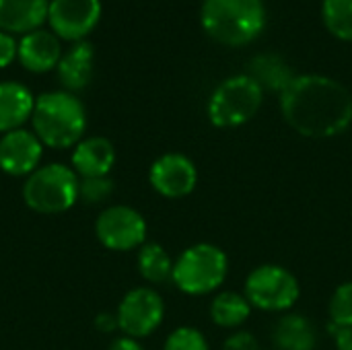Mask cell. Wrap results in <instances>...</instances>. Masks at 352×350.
<instances>
[{
    "label": "cell",
    "instance_id": "obj_9",
    "mask_svg": "<svg viewBox=\"0 0 352 350\" xmlns=\"http://www.w3.org/2000/svg\"><path fill=\"white\" fill-rule=\"evenodd\" d=\"M118 330L130 338H146L157 332L165 320V301L153 287L128 291L116 311Z\"/></svg>",
    "mask_w": 352,
    "mask_h": 350
},
{
    "label": "cell",
    "instance_id": "obj_16",
    "mask_svg": "<svg viewBox=\"0 0 352 350\" xmlns=\"http://www.w3.org/2000/svg\"><path fill=\"white\" fill-rule=\"evenodd\" d=\"M50 0H0V31L27 35L47 21Z\"/></svg>",
    "mask_w": 352,
    "mask_h": 350
},
{
    "label": "cell",
    "instance_id": "obj_22",
    "mask_svg": "<svg viewBox=\"0 0 352 350\" xmlns=\"http://www.w3.org/2000/svg\"><path fill=\"white\" fill-rule=\"evenodd\" d=\"M322 19L334 37L352 41V0H324Z\"/></svg>",
    "mask_w": 352,
    "mask_h": 350
},
{
    "label": "cell",
    "instance_id": "obj_21",
    "mask_svg": "<svg viewBox=\"0 0 352 350\" xmlns=\"http://www.w3.org/2000/svg\"><path fill=\"white\" fill-rule=\"evenodd\" d=\"M173 258L169 256V252L155 241H146L136 256V268L138 274L142 276V281L151 283V285H163L167 281H171L173 274Z\"/></svg>",
    "mask_w": 352,
    "mask_h": 350
},
{
    "label": "cell",
    "instance_id": "obj_8",
    "mask_svg": "<svg viewBox=\"0 0 352 350\" xmlns=\"http://www.w3.org/2000/svg\"><path fill=\"white\" fill-rule=\"evenodd\" d=\"M146 219L132 206L113 204L99 212L95 221L97 241L111 252H132L146 243Z\"/></svg>",
    "mask_w": 352,
    "mask_h": 350
},
{
    "label": "cell",
    "instance_id": "obj_15",
    "mask_svg": "<svg viewBox=\"0 0 352 350\" xmlns=\"http://www.w3.org/2000/svg\"><path fill=\"white\" fill-rule=\"evenodd\" d=\"M93 66H95V47L91 41L82 39L72 43L60 58L56 72L58 80L68 93L82 91L91 78H93Z\"/></svg>",
    "mask_w": 352,
    "mask_h": 350
},
{
    "label": "cell",
    "instance_id": "obj_27",
    "mask_svg": "<svg viewBox=\"0 0 352 350\" xmlns=\"http://www.w3.org/2000/svg\"><path fill=\"white\" fill-rule=\"evenodd\" d=\"M19 54V41L14 39V35L0 31V68L10 66L16 60Z\"/></svg>",
    "mask_w": 352,
    "mask_h": 350
},
{
    "label": "cell",
    "instance_id": "obj_17",
    "mask_svg": "<svg viewBox=\"0 0 352 350\" xmlns=\"http://www.w3.org/2000/svg\"><path fill=\"white\" fill-rule=\"evenodd\" d=\"M35 107L31 89L16 80H0V136L23 128Z\"/></svg>",
    "mask_w": 352,
    "mask_h": 350
},
{
    "label": "cell",
    "instance_id": "obj_18",
    "mask_svg": "<svg viewBox=\"0 0 352 350\" xmlns=\"http://www.w3.org/2000/svg\"><path fill=\"white\" fill-rule=\"evenodd\" d=\"M272 342L278 350H316L318 330L303 314H283L272 328Z\"/></svg>",
    "mask_w": 352,
    "mask_h": 350
},
{
    "label": "cell",
    "instance_id": "obj_2",
    "mask_svg": "<svg viewBox=\"0 0 352 350\" xmlns=\"http://www.w3.org/2000/svg\"><path fill=\"white\" fill-rule=\"evenodd\" d=\"M31 130L47 149H74L85 138L87 109L74 93L64 89L41 93L35 97Z\"/></svg>",
    "mask_w": 352,
    "mask_h": 350
},
{
    "label": "cell",
    "instance_id": "obj_4",
    "mask_svg": "<svg viewBox=\"0 0 352 350\" xmlns=\"http://www.w3.org/2000/svg\"><path fill=\"white\" fill-rule=\"evenodd\" d=\"M229 276V258L214 243H194L173 262L171 283L190 297H202L219 291Z\"/></svg>",
    "mask_w": 352,
    "mask_h": 350
},
{
    "label": "cell",
    "instance_id": "obj_5",
    "mask_svg": "<svg viewBox=\"0 0 352 350\" xmlns=\"http://www.w3.org/2000/svg\"><path fill=\"white\" fill-rule=\"evenodd\" d=\"M80 177L70 165L45 163L23 182V202L37 215H62L78 202Z\"/></svg>",
    "mask_w": 352,
    "mask_h": 350
},
{
    "label": "cell",
    "instance_id": "obj_19",
    "mask_svg": "<svg viewBox=\"0 0 352 350\" xmlns=\"http://www.w3.org/2000/svg\"><path fill=\"white\" fill-rule=\"evenodd\" d=\"M252 303L243 293L235 291H221L210 301V320L214 326L225 330L241 328L252 316Z\"/></svg>",
    "mask_w": 352,
    "mask_h": 350
},
{
    "label": "cell",
    "instance_id": "obj_13",
    "mask_svg": "<svg viewBox=\"0 0 352 350\" xmlns=\"http://www.w3.org/2000/svg\"><path fill=\"white\" fill-rule=\"evenodd\" d=\"M116 165V146L105 136H85L70 155V167L80 179L107 177Z\"/></svg>",
    "mask_w": 352,
    "mask_h": 350
},
{
    "label": "cell",
    "instance_id": "obj_11",
    "mask_svg": "<svg viewBox=\"0 0 352 350\" xmlns=\"http://www.w3.org/2000/svg\"><path fill=\"white\" fill-rule=\"evenodd\" d=\"M148 184L159 196L179 200L196 190L198 167L184 153H165L153 161L148 169Z\"/></svg>",
    "mask_w": 352,
    "mask_h": 350
},
{
    "label": "cell",
    "instance_id": "obj_26",
    "mask_svg": "<svg viewBox=\"0 0 352 350\" xmlns=\"http://www.w3.org/2000/svg\"><path fill=\"white\" fill-rule=\"evenodd\" d=\"M221 350H262L260 342L254 334L245 332V330H237L231 336L225 338L223 349Z\"/></svg>",
    "mask_w": 352,
    "mask_h": 350
},
{
    "label": "cell",
    "instance_id": "obj_3",
    "mask_svg": "<svg viewBox=\"0 0 352 350\" xmlns=\"http://www.w3.org/2000/svg\"><path fill=\"white\" fill-rule=\"evenodd\" d=\"M264 0H202L200 25L214 41L241 47L258 39L266 27Z\"/></svg>",
    "mask_w": 352,
    "mask_h": 350
},
{
    "label": "cell",
    "instance_id": "obj_12",
    "mask_svg": "<svg viewBox=\"0 0 352 350\" xmlns=\"http://www.w3.org/2000/svg\"><path fill=\"white\" fill-rule=\"evenodd\" d=\"M43 144L33 130L19 128L0 136V171L10 177H29L41 167Z\"/></svg>",
    "mask_w": 352,
    "mask_h": 350
},
{
    "label": "cell",
    "instance_id": "obj_7",
    "mask_svg": "<svg viewBox=\"0 0 352 350\" xmlns=\"http://www.w3.org/2000/svg\"><path fill=\"white\" fill-rule=\"evenodd\" d=\"M243 295L252 307L260 311L287 314L297 305L301 285L289 268L280 264H262L248 274Z\"/></svg>",
    "mask_w": 352,
    "mask_h": 350
},
{
    "label": "cell",
    "instance_id": "obj_10",
    "mask_svg": "<svg viewBox=\"0 0 352 350\" xmlns=\"http://www.w3.org/2000/svg\"><path fill=\"white\" fill-rule=\"evenodd\" d=\"M101 0H50L47 23L64 41H82L101 21Z\"/></svg>",
    "mask_w": 352,
    "mask_h": 350
},
{
    "label": "cell",
    "instance_id": "obj_29",
    "mask_svg": "<svg viewBox=\"0 0 352 350\" xmlns=\"http://www.w3.org/2000/svg\"><path fill=\"white\" fill-rule=\"evenodd\" d=\"M95 326H97L99 332L109 334V332L118 330V318H116V314H99L97 320H95Z\"/></svg>",
    "mask_w": 352,
    "mask_h": 350
},
{
    "label": "cell",
    "instance_id": "obj_14",
    "mask_svg": "<svg viewBox=\"0 0 352 350\" xmlns=\"http://www.w3.org/2000/svg\"><path fill=\"white\" fill-rule=\"evenodd\" d=\"M62 54V39H58L47 29H37L21 37L16 60L25 70L33 74H43L58 66Z\"/></svg>",
    "mask_w": 352,
    "mask_h": 350
},
{
    "label": "cell",
    "instance_id": "obj_23",
    "mask_svg": "<svg viewBox=\"0 0 352 350\" xmlns=\"http://www.w3.org/2000/svg\"><path fill=\"white\" fill-rule=\"evenodd\" d=\"M328 316L332 328H352V281L342 283L330 297Z\"/></svg>",
    "mask_w": 352,
    "mask_h": 350
},
{
    "label": "cell",
    "instance_id": "obj_20",
    "mask_svg": "<svg viewBox=\"0 0 352 350\" xmlns=\"http://www.w3.org/2000/svg\"><path fill=\"white\" fill-rule=\"evenodd\" d=\"M248 74L266 91H276L278 95L287 89V85L295 78L291 66L278 54H260L252 58L248 66Z\"/></svg>",
    "mask_w": 352,
    "mask_h": 350
},
{
    "label": "cell",
    "instance_id": "obj_6",
    "mask_svg": "<svg viewBox=\"0 0 352 350\" xmlns=\"http://www.w3.org/2000/svg\"><path fill=\"white\" fill-rule=\"evenodd\" d=\"M264 89L245 72L219 83L208 97L206 113L217 128H239L248 124L262 107Z\"/></svg>",
    "mask_w": 352,
    "mask_h": 350
},
{
    "label": "cell",
    "instance_id": "obj_30",
    "mask_svg": "<svg viewBox=\"0 0 352 350\" xmlns=\"http://www.w3.org/2000/svg\"><path fill=\"white\" fill-rule=\"evenodd\" d=\"M107 350H144V347L140 344V340L136 338H130V336H118Z\"/></svg>",
    "mask_w": 352,
    "mask_h": 350
},
{
    "label": "cell",
    "instance_id": "obj_28",
    "mask_svg": "<svg viewBox=\"0 0 352 350\" xmlns=\"http://www.w3.org/2000/svg\"><path fill=\"white\" fill-rule=\"evenodd\" d=\"M334 342H336V350H352V328H332L328 326Z\"/></svg>",
    "mask_w": 352,
    "mask_h": 350
},
{
    "label": "cell",
    "instance_id": "obj_24",
    "mask_svg": "<svg viewBox=\"0 0 352 350\" xmlns=\"http://www.w3.org/2000/svg\"><path fill=\"white\" fill-rule=\"evenodd\" d=\"M116 186L113 179L107 177H89V179H80L78 186V200L87 206H97L103 204L111 198Z\"/></svg>",
    "mask_w": 352,
    "mask_h": 350
},
{
    "label": "cell",
    "instance_id": "obj_25",
    "mask_svg": "<svg viewBox=\"0 0 352 350\" xmlns=\"http://www.w3.org/2000/svg\"><path fill=\"white\" fill-rule=\"evenodd\" d=\"M163 350H210V347L206 336L198 328L179 326L165 338Z\"/></svg>",
    "mask_w": 352,
    "mask_h": 350
},
{
    "label": "cell",
    "instance_id": "obj_1",
    "mask_svg": "<svg viewBox=\"0 0 352 350\" xmlns=\"http://www.w3.org/2000/svg\"><path fill=\"white\" fill-rule=\"evenodd\" d=\"M285 122L307 138H334L352 124L351 91L326 74H295L280 93Z\"/></svg>",
    "mask_w": 352,
    "mask_h": 350
}]
</instances>
